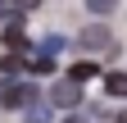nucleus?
<instances>
[{
  "label": "nucleus",
  "mask_w": 127,
  "mask_h": 123,
  "mask_svg": "<svg viewBox=\"0 0 127 123\" xmlns=\"http://www.w3.org/2000/svg\"><path fill=\"white\" fill-rule=\"evenodd\" d=\"M0 91H5V82H0Z\"/></svg>",
  "instance_id": "nucleus-13"
},
{
  "label": "nucleus",
  "mask_w": 127,
  "mask_h": 123,
  "mask_svg": "<svg viewBox=\"0 0 127 123\" xmlns=\"http://www.w3.org/2000/svg\"><path fill=\"white\" fill-rule=\"evenodd\" d=\"M50 100L55 105H82V87H77V78H64V82H55V91H50Z\"/></svg>",
  "instance_id": "nucleus-3"
},
{
  "label": "nucleus",
  "mask_w": 127,
  "mask_h": 123,
  "mask_svg": "<svg viewBox=\"0 0 127 123\" xmlns=\"http://www.w3.org/2000/svg\"><path fill=\"white\" fill-rule=\"evenodd\" d=\"M95 73H100V68H95L91 59H82V64H73V68H68V78H77V82H86V78H95Z\"/></svg>",
  "instance_id": "nucleus-6"
},
{
  "label": "nucleus",
  "mask_w": 127,
  "mask_h": 123,
  "mask_svg": "<svg viewBox=\"0 0 127 123\" xmlns=\"http://www.w3.org/2000/svg\"><path fill=\"white\" fill-rule=\"evenodd\" d=\"M118 123H127V114H118Z\"/></svg>",
  "instance_id": "nucleus-12"
},
{
  "label": "nucleus",
  "mask_w": 127,
  "mask_h": 123,
  "mask_svg": "<svg viewBox=\"0 0 127 123\" xmlns=\"http://www.w3.org/2000/svg\"><path fill=\"white\" fill-rule=\"evenodd\" d=\"M104 91H109V96H127V73H109V78H104Z\"/></svg>",
  "instance_id": "nucleus-5"
},
{
  "label": "nucleus",
  "mask_w": 127,
  "mask_h": 123,
  "mask_svg": "<svg viewBox=\"0 0 127 123\" xmlns=\"http://www.w3.org/2000/svg\"><path fill=\"white\" fill-rule=\"evenodd\" d=\"M14 5H18V9H36L41 0H14Z\"/></svg>",
  "instance_id": "nucleus-10"
},
{
  "label": "nucleus",
  "mask_w": 127,
  "mask_h": 123,
  "mask_svg": "<svg viewBox=\"0 0 127 123\" xmlns=\"http://www.w3.org/2000/svg\"><path fill=\"white\" fill-rule=\"evenodd\" d=\"M5 46H9V50H23V46H27V32H23L18 23H9V27H5Z\"/></svg>",
  "instance_id": "nucleus-4"
},
{
  "label": "nucleus",
  "mask_w": 127,
  "mask_h": 123,
  "mask_svg": "<svg viewBox=\"0 0 127 123\" xmlns=\"http://www.w3.org/2000/svg\"><path fill=\"white\" fill-rule=\"evenodd\" d=\"M27 68H32V73H41V78H45V73H55V64H50V55H36V59H32Z\"/></svg>",
  "instance_id": "nucleus-9"
},
{
  "label": "nucleus",
  "mask_w": 127,
  "mask_h": 123,
  "mask_svg": "<svg viewBox=\"0 0 127 123\" xmlns=\"http://www.w3.org/2000/svg\"><path fill=\"white\" fill-rule=\"evenodd\" d=\"M64 123H86V119H82V114H68V119H64Z\"/></svg>",
  "instance_id": "nucleus-11"
},
{
  "label": "nucleus",
  "mask_w": 127,
  "mask_h": 123,
  "mask_svg": "<svg viewBox=\"0 0 127 123\" xmlns=\"http://www.w3.org/2000/svg\"><path fill=\"white\" fill-rule=\"evenodd\" d=\"M0 68H5V73H9V78H14V73H18V68H23V55H18V50H9L5 59H0Z\"/></svg>",
  "instance_id": "nucleus-8"
},
{
  "label": "nucleus",
  "mask_w": 127,
  "mask_h": 123,
  "mask_svg": "<svg viewBox=\"0 0 127 123\" xmlns=\"http://www.w3.org/2000/svg\"><path fill=\"white\" fill-rule=\"evenodd\" d=\"M0 100L9 105V110H23V105H36V87L32 82H5V91H0Z\"/></svg>",
  "instance_id": "nucleus-1"
},
{
  "label": "nucleus",
  "mask_w": 127,
  "mask_h": 123,
  "mask_svg": "<svg viewBox=\"0 0 127 123\" xmlns=\"http://www.w3.org/2000/svg\"><path fill=\"white\" fill-rule=\"evenodd\" d=\"M77 41H82V50H114V37H109V27L104 23H91V27H82V37H77Z\"/></svg>",
  "instance_id": "nucleus-2"
},
{
  "label": "nucleus",
  "mask_w": 127,
  "mask_h": 123,
  "mask_svg": "<svg viewBox=\"0 0 127 123\" xmlns=\"http://www.w3.org/2000/svg\"><path fill=\"white\" fill-rule=\"evenodd\" d=\"M86 9L104 18V14H114V9H118V0H86Z\"/></svg>",
  "instance_id": "nucleus-7"
}]
</instances>
